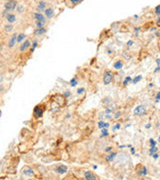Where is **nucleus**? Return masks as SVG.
<instances>
[{
    "mask_svg": "<svg viewBox=\"0 0 160 180\" xmlns=\"http://www.w3.org/2000/svg\"><path fill=\"white\" fill-rule=\"evenodd\" d=\"M150 127H151V124H149V123H148V124L145 125V128H146V129H149Z\"/></svg>",
    "mask_w": 160,
    "mask_h": 180,
    "instance_id": "nucleus-42",
    "label": "nucleus"
},
{
    "mask_svg": "<svg viewBox=\"0 0 160 180\" xmlns=\"http://www.w3.org/2000/svg\"><path fill=\"white\" fill-rule=\"evenodd\" d=\"M45 7H46V3H45L44 1H40V3L37 6V10L38 11H42V10L45 9Z\"/></svg>",
    "mask_w": 160,
    "mask_h": 180,
    "instance_id": "nucleus-17",
    "label": "nucleus"
},
{
    "mask_svg": "<svg viewBox=\"0 0 160 180\" xmlns=\"http://www.w3.org/2000/svg\"><path fill=\"white\" fill-rule=\"evenodd\" d=\"M64 96H65V97H69V96H70V92H69V91H65V92H64Z\"/></svg>",
    "mask_w": 160,
    "mask_h": 180,
    "instance_id": "nucleus-36",
    "label": "nucleus"
},
{
    "mask_svg": "<svg viewBox=\"0 0 160 180\" xmlns=\"http://www.w3.org/2000/svg\"><path fill=\"white\" fill-rule=\"evenodd\" d=\"M159 82H160V81H159Z\"/></svg>",
    "mask_w": 160,
    "mask_h": 180,
    "instance_id": "nucleus-51",
    "label": "nucleus"
},
{
    "mask_svg": "<svg viewBox=\"0 0 160 180\" xmlns=\"http://www.w3.org/2000/svg\"><path fill=\"white\" fill-rule=\"evenodd\" d=\"M6 19H7V21L9 23H14L15 21H16V16L14 14H8L6 16Z\"/></svg>",
    "mask_w": 160,
    "mask_h": 180,
    "instance_id": "nucleus-12",
    "label": "nucleus"
},
{
    "mask_svg": "<svg viewBox=\"0 0 160 180\" xmlns=\"http://www.w3.org/2000/svg\"><path fill=\"white\" fill-rule=\"evenodd\" d=\"M104 124H105L104 121H103V120H100L99 122H98V128H100V129L104 128Z\"/></svg>",
    "mask_w": 160,
    "mask_h": 180,
    "instance_id": "nucleus-27",
    "label": "nucleus"
},
{
    "mask_svg": "<svg viewBox=\"0 0 160 180\" xmlns=\"http://www.w3.org/2000/svg\"><path fill=\"white\" fill-rule=\"evenodd\" d=\"M139 30H140V28H139V27H137V28H135V34H136V35H138V32H139Z\"/></svg>",
    "mask_w": 160,
    "mask_h": 180,
    "instance_id": "nucleus-40",
    "label": "nucleus"
},
{
    "mask_svg": "<svg viewBox=\"0 0 160 180\" xmlns=\"http://www.w3.org/2000/svg\"><path fill=\"white\" fill-rule=\"evenodd\" d=\"M18 11H19V12H22V10H23V7H22V6H19V7H18Z\"/></svg>",
    "mask_w": 160,
    "mask_h": 180,
    "instance_id": "nucleus-43",
    "label": "nucleus"
},
{
    "mask_svg": "<svg viewBox=\"0 0 160 180\" xmlns=\"http://www.w3.org/2000/svg\"><path fill=\"white\" fill-rule=\"evenodd\" d=\"M4 30H5V32H11L12 30H13V26L11 24H8V25H6L4 27Z\"/></svg>",
    "mask_w": 160,
    "mask_h": 180,
    "instance_id": "nucleus-22",
    "label": "nucleus"
},
{
    "mask_svg": "<svg viewBox=\"0 0 160 180\" xmlns=\"http://www.w3.org/2000/svg\"><path fill=\"white\" fill-rule=\"evenodd\" d=\"M148 87H149V89H151V88L153 87V83H149V84H148Z\"/></svg>",
    "mask_w": 160,
    "mask_h": 180,
    "instance_id": "nucleus-46",
    "label": "nucleus"
},
{
    "mask_svg": "<svg viewBox=\"0 0 160 180\" xmlns=\"http://www.w3.org/2000/svg\"><path fill=\"white\" fill-rule=\"evenodd\" d=\"M153 156V158H154L155 160H157L158 159V157H159V155H158V153H154V154L152 155Z\"/></svg>",
    "mask_w": 160,
    "mask_h": 180,
    "instance_id": "nucleus-34",
    "label": "nucleus"
},
{
    "mask_svg": "<svg viewBox=\"0 0 160 180\" xmlns=\"http://www.w3.org/2000/svg\"><path fill=\"white\" fill-rule=\"evenodd\" d=\"M132 44H133V41H129V42L127 43V45H128V46H131Z\"/></svg>",
    "mask_w": 160,
    "mask_h": 180,
    "instance_id": "nucleus-47",
    "label": "nucleus"
},
{
    "mask_svg": "<svg viewBox=\"0 0 160 180\" xmlns=\"http://www.w3.org/2000/svg\"><path fill=\"white\" fill-rule=\"evenodd\" d=\"M77 83H78V81H77V79H76V78H72V79H71V81H70V84H71V86H72V87H75V86L77 85Z\"/></svg>",
    "mask_w": 160,
    "mask_h": 180,
    "instance_id": "nucleus-24",
    "label": "nucleus"
},
{
    "mask_svg": "<svg viewBox=\"0 0 160 180\" xmlns=\"http://www.w3.org/2000/svg\"><path fill=\"white\" fill-rule=\"evenodd\" d=\"M113 80V74L110 71H105L104 75H103V83L104 85H108L112 82Z\"/></svg>",
    "mask_w": 160,
    "mask_h": 180,
    "instance_id": "nucleus-2",
    "label": "nucleus"
},
{
    "mask_svg": "<svg viewBox=\"0 0 160 180\" xmlns=\"http://www.w3.org/2000/svg\"><path fill=\"white\" fill-rule=\"evenodd\" d=\"M156 63H157V66H160V59H156Z\"/></svg>",
    "mask_w": 160,
    "mask_h": 180,
    "instance_id": "nucleus-45",
    "label": "nucleus"
},
{
    "mask_svg": "<svg viewBox=\"0 0 160 180\" xmlns=\"http://www.w3.org/2000/svg\"><path fill=\"white\" fill-rule=\"evenodd\" d=\"M120 116H121V112H116L114 115V118L115 119H117V118H119Z\"/></svg>",
    "mask_w": 160,
    "mask_h": 180,
    "instance_id": "nucleus-32",
    "label": "nucleus"
},
{
    "mask_svg": "<svg viewBox=\"0 0 160 180\" xmlns=\"http://www.w3.org/2000/svg\"><path fill=\"white\" fill-rule=\"evenodd\" d=\"M72 3H74V4H76V3H79V2H81L82 0H70Z\"/></svg>",
    "mask_w": 160,
    "mask_h": 180,
    "instance_id": "nucleus-35",
    "label": "nucleus"
},
{
    "mask_svg": "<svg viewBox=\"0 0 160 180\" xmlns=\"http://www.w3.org/2000/svg\"><path fill=\"white\" fill-rule=\"evenodd\" d=\"M111 150H112V147H107V148H106L104 151H105V152H110Z\"/></svg>",
    "mask_w": 160,
    "mask_h": 180,
    "instance_id": "nucleus-38",
    "label": "nucleus"
},
{
    "mask_svg": "<svg viewBox=\"0 0 160 180\" xmlns=\"http://www.w3.org/2000/svg\"><path fill=\"white\" fill-rule=\"evenodd\" d=\"M16 40H17V34L14 33V34L11 36V38H10V40H9V43H8V47H9V48H12V47L14 46L15 43H16Z\"/></svg>",
    "mask_w": 160,
    "mask_h": 180,
    "instance_id": "nucleus-5",
    "label": "nucleus"
},
{
    "mask_svg": "<svg viewBox=\"0 0 160 180\" xmlns=\"http://www.w3.org/2000/svg\"><path fill=\"white\" fill-rule=\"evenodd\" d=\"M116 155H117V153H116V152H112V153H110L109 155H107L105 159H106V161H107V162H112V161L114 160L115 157H116Z\"/></svg>",
    "mask_w": 160,
    "mask_h": 180,
    "instance_id": "nucleus-11",
    "label": "nucleus"
},
{
    "mask_svg": "<svg viewBox=\"0 0 160 180\" xmlns=\"http://www.w3.org/2000/svg\"><path fill=\"white\" fill-rule=\"evenodd\" d=\"M130 152H131V154H135V150H134V148H133V147H131Z\"/></svg>",
    "mask_w": 160,
    "mask_h": 180,
    "instance_id": "nucleus-41",
    "label": "nucleus"
},
{
    "mask_svg": "<svg viewBox=\"0 0 160 180\" xmlns=\"http://www.w3.org/2000/svg\"><path fill=\"white\" fill-rule=\"evenodd\" d=\"M109 127V123H107V122H105L104 124V128H108Z\"/></svg>",
    "mask_w": 160,
    "mask_h": 180,
    "instance_id": "nucleus-44",
    "label": "nucleus"
},
{
    "mask_svg": "<svg viewBox=\"0 0 160 180\" xmlns=\"http://www.w3.org/2000/svg\"><path fill=\"white\" fill-rule=\"evenodd\" d=\"M16 7H17V1L16 0H8L4 4V8L8 11L16 9Z\"/></svg>",
    "mask_w": 160,
    "mask_h": 180,
    "instance_id": "nucleus-1",
    "label": "nucleus"
},
{
    "mask_svg": "<svg viewBox=\"0 0 160 180\" xmlns=\"http://www.w3.org/2000/svg\"><path fill=\"white\" fill-rule=\"evenodd\" d=\"M34 116L37 118L42 116V109L40 108V106H36L34 108Z\"/></svg>",
    "mask_w": 160,
    "mask_h": 180,
    "instance_id": "nucleus-6",
    "label": "nucleus"
},
{
    "mask_svg": "<svg viewBox=\"0 0 160 180\" xmlns=\"http://www.w3.org/2000/svg\"><path fill=\"white\" fill-rule=\"evenodd\" d=\"M84 177H85V179H88V180L97 179L96 174H94V173H93V172H91V171H86V172L84 173Z\"/></svg>",
    "mask_w": 160,
    "mask_h": 180,
    "instance_id": "nucleus-4",
    "label": "nucleus"
},
{
    "mask_svg": "<svg viewBox=\"0 0 160 180\" xmlns=\"http://www.w3.org/2000/svg\"><path fill=\"white\" fill-rule=\"evenodd\" d=\"M45 32H46V29H45L44 27H41V28H37V29L35 30V35H42L44 34Z\"/></svg>",
    "mask_w": 160,
    "mask_h": 180,
    "instance_id": "nucleus-15",
    "label": "nucleus"
},
{
    "mask_svg": "<svg viewBox=\"0 0 160 180\" xmlns=\"http://www.w3.org/2000/svg\"><path fill=\"white\" fill-rule=\"evenodd\" d=\"M102 133H101V137H106L108 136L109 133H108V128H102Z\"/></svg>",
    "mask_w": 160,
    "mask_h": 180,
    "instance_id": "nucleus-21",
    "label": "nucleus"
},
{
    "mask_svg": "<svg viewBox=\"0 0 160 180\" xmlns=\"http://www.w3.org/2000/svg\"><path fill=\"white\" fill-rule=\"evenodd\" d=\"M146 113V107L144 105H138L134 109V115L136 116H142Z\"/></svg>",
    "mask_w": 160,
    "mask_h": 180,
    "instance_id": "nucleus-3",
    "label": "nucleus"
},
{
    "mask_svg": "<svg viewBox=\"0 0 160 180\" xmlns=\"http://www.w3.org/2000/svg\"><path fill=\"white\" fill-rule=\"evenodd\" d=\"M45 14H46V16H47L48 18H52V17L54 16V10L49 7V8L45 9Z\"/></svg>",
    "mask_w": 160,
    "mask_h": 180,
    "instance_id": "nucleus-8",
    "label": "nucleus"
},
{
    "mask_svg": "<svg viewBox=\"0 0 160 180\" xmlns=\"http://www.w3.org/2000/svg\"><path fill=\"white\" fill-rule=\"evenodd\" d=\"M25 39V34L24 33H20V34L17 35V42L21 43L23 40Z\"/></svg>",
    "mask_w": 160,
    "mask_h": 180,
    "instance_id": "nucleus-18",
    "label": "nucleus"
},
{
    "mask_svg": "<svg viewBox=\"0 0 160 180\" xmlns=\"http://www.w3.org/2000/svg\"><path fill=\"white\" fill-rule=\"evenodd\" d=\"M29 46H30V42L28 41V40H25L24 43L21 45V46H20V49L19 50L21 51V52H23V51H25V50L27 49V48H28Z\"/></svg>",
    "mask_w": 160,
    "mask_h": 180,
    "instance_id": "nucleus-9",
    "label": "nucleus"
},
{
    "mask_svg": "<svg viewBox=\"0 0 160 180\" xmlns=\"http://www.w3.org/2000/svg\"><path fill=\"white\" fill-rule=\"evenodd\" d=\"M160 71V66H158L157 68H155V70H154V73H158Z\"/></svg>",
    "mask_w": 160,
    "mask_h": 180,
    "instance_id": "nucleus-39",
    "label": "nucleus"
},
{
    "mask_svg": "<svg viewBox=\"0 0 160 180\" xmlns=\"http://www.w3.org/2000/svg\"><path fill=\"white\" fill-rule=\"evenodd\" d=\"M155 14H156V15H160V5H159V6H157V7L155 8Z\"/></svg>",
    "mask_w": 160,
    "mask_h": 180,
    "instance_id": "nucleus-30",
    "label": "nucleus"
},
{
    "mask_svg": "<svg viewBox=\"0 0 160 180\" xmlns=\"http://www.w3.org/2000/svg\"><path fill=\"white\" fill-rule=\"evenodd\" d=\"M36 46H37V41L35 40L34 42H33V45H32V48L30 49V51H31V52H32V51H34V49L36 48Z\"/></svg>",
    "mask_w": 160,
    "mask_h": 180,
    "instance_id": "nucleus-29",
    "label": "nucleus"
},
{
    "mask_svg": "<svg viewBox=\"0 0 160 180\" xmlns=\"http://www.w3.org/2000/svg\"><path fill=\"white\" fill-rule=\"evenodd\" d=\"M113 67H114V69H116V70H120L122 67H123V62H122L121 60H117L114 64H113Z\"/></svg>",
    "mask_w": 160,
    "mask_h": 180,
    "instance_id": "nucleus-10",
    "label": "nucleus"
},
{
    "mask_svg": "<svg viewBox=\"0 0 160 180\" xmlns=\"http://www.w3.org/2000/svg\"><path fill=\"white\" fill-rule=\"evenodd\" d=\"M111 112H112V109H111V108H107V109H106V110L104 111L105 114H110Z\"/></svg>",
    "mask_w": 160,
    "mask_h": 180,
    "instance_id": "nucleus-31",
    "label": "nucleus"
},
{
    "mask_svg": "<svg viewBox=\"0 0 160 180\" xmlns=\"http://www.w3.org/2000/svg\"><path fill=\"white\" fill-rule=\"evenodd\" d=\"M138 175L139 176H146L147 175V168L145 166H142L141 167V170H138Z\"/></svg>",
    "mask_w": 160,
    "mask_h": 180,
    "instance_id": "nucleus-13",
    "label": "nucleus"
},
{
    "mask_svg": "<svg viewBox=\"0 0 160 180\" xmlns=\"http://www.w3.org/2000/svg\"><path fill=\"white\" fill-rule=\"evenodd\" d=\"M84 91H85L84 88H79V89L77 90V93H78V94H82Z\"/></svg>",
    "mask_w": 160,
    "mask_h": 180,
    "instance_id": "nucleus-33",
    "label": "nucleus"
},
{
    "mask_svg": "<svg viewBox=\"0 0 160 180\" xmlns=\"http://www.w3.org/2000/svg\"><path fill=\"white\" fill-rule=\"evenodd\" d=\"M121 128V124L120 123H117L116 125H114L113 127H112V131H116V130H119Z\"/></svg>",
    "mask_w": 160,
    "mask_h": 180,
    "instance_id": "nucleus-26",
    "label": "nucleus"
},
{
    "mask_svg": "<svg viewBox=\"0 0 160 180\" xmlns=\"http://www.w3.org/2000/svg\"><path fill=\"white\" fill-rule=\"evenodd\" d=\"M44 24H45V21H37L36 26H37V28H41V27H43Z\"/></svg>",
    "mask_w": 160,
    "mask_h": 180,
    "instance_id": "nucleus-25",
    "label": "nucleus"
},
{
    "mask_svg": "<svg viewBox=\"0 0 160 180\" xmlns=\"http://www.w3.org/2000/svg\"><path fill=\"white\" fill-rule=\"evenodd\" d=\"M23 174L26 175V176H32V175L34 174V171L31 169V168H27V169H25L23 171Z\"/></svg>",
    "mask_w": 160,
    "mask_h": 180,
    "instance_id": "nucleus-16",
    "label": "nucleus"
},
{
    "mask_svg": "<svg viewBox=\"0 0 160 180\" xmlns=\"http://www.w3.org/2000/svg\"><path fill=\"white\" fill-rule=\"evenodd\" d=\"M141 79H142V76H141V75H137L134 79H132V81H131V82H132L133 84H136V83H138V82H139Z\"/></svg>",
    "mask_w": 160,
    "mask_h": 180,
    "instance_id": "nucleus-19",
    "label": "nucleus"
},
{
    "mask_svg": "<svg viewBox=\"0 0 160 180\" xmlns=\"http://www.w3.org/2000/svg\"><path fill=\"white\" fill-rule=\"evenodd\" d=\"M157 147H156V146H155V147H151V148H150V150H149V155L150 156H152V155L154 154L155 152H157Z\"/></svg>",
    "mask_w": 160,
    "mask_h": 180,
    "instance_id": "nucleus-23",
    "label": "nucleus"
},
{
    "mask_svg": "<svg viewBox=\"0 0 160 180\" xmlns=\"http://www.w3.org/2000/svg\"><path fill=\"white\" fill-rule=\"evenodd\" d=\"M132 81V78L130 77V76H127V77H125L124 81H123V86H127L128 83H130Z\"/></svg>",
    "mask_w": 160,
    "mask_h": 180,
    "instance_id": "nucleus-20",
    "label": "nucleus"
},
{
    "mask_svg": "<svg viewBox=\"0 0 160 180\" xmlns=\"http://www.w3.org/2000/svg\"><path fill=\"white\" fill-rule=\"evenodd\" d=\"M2 79H3V77H2V76H0V82L2 81Z\"/></svg>",
    "mask_w": 160,
    "mask_h": 180,
    "instance_id": "nucleus-49",
    "label": "nucleus"
},
{
    "mask_svg": "<svg viewBox=\"0 0 160 180\" xmlns=\"http://www.w3.org/2000/svg\"><path fill=\"white\" fill-rule=\"evenodd\" d=\"M158 141H159V142H160V136H159V137H158Z\"/></svg>",
    "mask_w": 160,
    "mask_h": 180,
    "instance_id": "nucleus-50",
    "label": "nucleus"
},
{
    "mask_svg": "<svg viewBox=\"0 0 160 180\" xmlns=\"http://www.w3.org/2000/svg\"><path fill=\"white\" fill-rule=\"evenodd\" d=\"M67 167L66 166H64V165H61V166H59L58 168H56V172L57 173H59V174H64V173H66L67 172Z\"/></svg>",
    "mask_w": 160,
    "mask_h": 180,
    "instance_id": "nucleus-7",
    "label": "nucleus"
},
{
    "mask_svg": "<svg viewBox=\"0 0 160 180\" xmlns=\"http://www.w3.org/2000/svg\"><path fill=\"white\" fill-rule=\"evenodd\" d=\"M3 90H4V87H3V86H1V85H0V92H2V91H3Z\"/></svg>",
    "mask_w": 160,
    "mask_h": 180,
    "instance_id": "nucleus-48",
    "label": "nucleus"
},
{
    "mask_svg": "<svg viewBox=\"0 0 160 180\" xmlns=\"http://www.w3.org/2000/svg\"><path fill=\"white\" fill-rule=\"evenodd\" d=\"M149 141H150V147H155V146H156V141H155L154 139L151 138Z\"/></svg>",
    "mask_w": 160,
    "mask_h": 180,
    "instance_id": "nucleus-28",
    "label": "nucleus"
},
{
    "mask_svg": "<svg viewBox=\"0 0 160 180\" xmlns=\"http://www.w3.org/2000/svg\"><path fill=\"white\" fill-rule=\"evenodd\" d=\"M33 16H34V19H36L37 21H45L44 16L41 14V13H34Z\"/></svg>",
    "mask_w": 160,
    "mask_h": 180,
    "instance_id": "nucleus-14",
    "label": "nucleus"
},
{
    "mask_svg": "<svg viewBox=\"0 0 160 180\" xmlns=\"http://www.w3.org/2000/svg\"><path fill=\"white\" fill-rule=\"evenodd\" d=\"M156 100H160V91L157 92V94H156Z\"/></svg>",
    "mask_w": 160,
    "mask_h": 180,
    "instance_id": "nucleus-37",
    "label": "nucleus"
}]
</instances>
